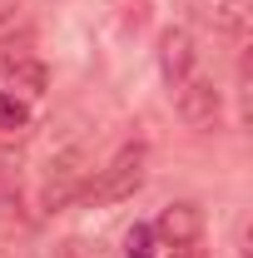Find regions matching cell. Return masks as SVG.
I'll use <instances>...</instances> for the list:
<instances>
[{
    "label": "cell",
    "mask_w": 253,
    "mask_h": 258,
    "mask_svg": "<svg viewBox=\"0 0 253 258\" xmlns=\"http://www.w3.org/2000/svg\"><path fill=\"white\" fill-rule=\"evenodd\" d=\"M219 30H243V0H209V10H204Z\"/></svg>",
    "instance_id": "52a82bcc"
},
{
    "label": "cell",
    "mask_w": 253,
    "mask_h": 258,
    "mask_svg": "<svg viewBox=\"0 0 253 258\" xmlns=\"http://www.w3.org/2000/svg\"><path fill=\"white\" fill-rule=\"evenodd\" d=\"M219 109H223V95H219L214 80L189 75L184 85H174V114H179L189 129H214L219 124Z\"/></svg>",
    "instance_id": "7a4b0ae2"
},
{
    "label": "cell",
    "mask_w": 253,
    "mask_h": 258,
    "mask_svg": "<svg viewBox=\"0 0 253 258\" xmlns=\"http://www.w3.org/2000/svg\"><path fill=\"white\" fill-rule=\"evenodd\" d=\"M159 64H164L169 90L184 85L194 75V40H189V30H164V40H159Z\"/></svg>",
    "instance_id": "5b68a950"
},
{
    "label": "cell",
    "mask_w": 253,
    "mask_h": 258,
    "mask_svg": "<svg viewBox=\"0 0 253 258\" xmlns=\"http://www.w3.org/2000/svg\"><path fill=\"white\" fill-rule=\"evenodd\" d=\"M10 95L20 90V95H40L45 90V64H35V60H10Z\"/></svg>",
    "instance_id": "8992f818"
},
{
    "label": "cell",
    "mask_w": 253,
    "mask_h": 258,
    "mask_svg": "<svg viewBox=\"0 0 253 258\" xmlns=\"http://www.w3.org/2000/svg\"><path fill=\"white\" fill-rule=\"evenodd\" d=\"M124 258H154V228L149 224H134L124 233Z\"/></svg>",
    "instance_id": "9c48e42d"
},
{
    "label": "cell",
    "mask_w": 253,
    "mask_h": 258,
    "mask_svg": "<svg viewBox=\"0 0 253 258\" xmlns=\"http://www.w3.org/2000/svg\"><path fill=\"white\" fill-rule=\"evenodd\" d=\"M25 124H30V104L0 90V129H25Z\"/></svg>",
    "instance_id": "ba28073f"
},
{
    "label": "cell",
    "mask_w": 253,
    "mask_h": 258,
    "mask_svg": "<svg viewBox=\"0 0 253 258\" xmlns=\"http://www.w3.org/2000/svg\"><path fill=\"white\" fill-rule=\"evenodd\" d=\"M139 184H144V144H124L104 169H95V179L85 184V194L95 204H124V199H134Z\"/></svg>",
    "instance_id": "6da1fadb"
},
{
    "label": "cell",
    "mask_w": 253,
    "mask_h": 258,
    "mask_svg": "<svg viewBox=\"0 0 253 258\" xmlns=\"http://www.w3.org/2000/svg\"><path fill=\"white\" fill-rule=\"evenodd\" d=\"M15 15H20V0H0V35L15 25Z\"/></svg>",
    "instance_id": "30bf717a"
},
{
    "label": "cell",
    "mask_w": 253,
    "mask_h": 258,
    "mask_svg": "<svg viewBox=\"0 0 253 258\" xmlns=\"http://www.w3.org/2000/svg\"><path fill=\"white\" fill-rule=\"evenodd\" d=\"M154 238H164L169 248H194L199 243V233H204V214H199V204H169L164 214H159Z\"/></svg>",
    "instance_id": "277c9868"
},
{
    "label": "cell",
    "mask_w": 253,
    "mask_h": 258,
    "mask_svg": "<svg viewBox=\"0 0 253 258\" xmlns=\"http://www.w3.org/2000/svg\"><path fill=\"white\" fill-rule=\"evenodd\" d=\"M85 184H90V174H85V149L75 144V149H65L60 159L50 164V179H45V204H50V209H60V204H70Z\"/></svg>",
    "instance_id": "3957f363"
}]
</instances>
